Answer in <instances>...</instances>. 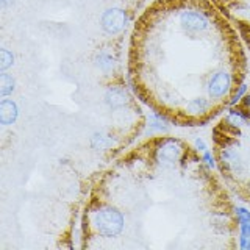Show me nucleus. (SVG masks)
I'll list each match as a JSON object with an SVG mask.
<instances>
[{"label":"nucleus","mask_w":250,"mask_h":250,"mask_svg":"<svg viewBox=\"0 0 250 250\" xmlns=\"http://www.w3.org/2000/svg\"><path fill=\"white\" fill-rule=\"evenodd\" d=\"M92 221L97 231L108 238L117 236L124 229V216L113 207H104L96 211Z\"/></svg>","instance_id":"1"},{"label":"nucleus","mask_w":250,"mask_h":250,"mask_svg":"<svg viewBox=\"0 0 250 250\" xmlns=\"http://www.w3.org/2000/svg\"><path fill=\"white\" fill-rule=\"evenodd\" d=\"M180 25L189 35H200L209 28V18L199 10H185L180 14Z\"/></svg>","instance_id":"2"},{"label":"nucleus","mask_w":250,"mask_h":250,"mask_svg":"<svg viewBox=\"0 0 250 250\" xmlns=\"http://www.w3.org/2000/svg\"><path fill=\"white\" fill-rule=\"evenodd\" d=\"M127 11L122 10V8H108V10L104 11L100 18V27L102 30L105 31L108 35H117L125 28L127 25Z\"/></svg>","instance_id":"3"},{"label":"nucleus","mask_w":250,"mask_h":250,"mask_svg":"<svg viewBox=\"0 0 250 250\" xmlns=\"http://www.w3.org/2000/svg\"><path fill=\"white\" fill-rule=\"evenodd\" d=\"M231 88V77L229 72H216L208 82V94L211 99H222Z\"/></svg>","instance_id":"4"},{"label":"nucleus","mask_w":250,"mask_h":250,"mask_svg":"<svg viewBox=\"0 0 250 250\" xmlns=\"http://www.w3.org/2000/svg\"><path fill=\"white\" fill-rule=\"evenodd\" d=\"M182 153H183L182 143L177 139H167L160 146L158 152H156V158H158L160 163L170 164V163L178 161Z\"/></svg>","instance_id":"5"},{"label":"nucleus","mask_w":250,"mask_h":250,"mask_svg":"<svg viewBox=\"0 0 250 250\" xmlns=\"http://www.w3.org/2000/svg\"><path fill=\"white\" fill-rule=\"evenodd\" d=\"M19 116V108L14 104L13 100L3 97V100L0 102V124L2 125H11L16 122Z\"/></svg>","instance_id":"6"},{"label":"nucleus","mask_w":250,"mask_h":250,"mask_svg":"<svg viewBox=\"0 0 250 250\" xmlns=\"http://www.w3.org/2000/svg\"><path fill=\"white\" fill-rule=\"evenodd\" d=\"M221 160L230 170H233V172H241L242 170L241 156H239V153L236 150H234V148H230V147L222 148V150H221Z\"/></svg>","instance_id":"7"},{"label":"nucleus","mask_w":250,"mask_h":250,"mask_svg":"<svg viewBox=\"0 0 250 250\" xmlns=\"http://www.w3.org/2000/svg\"><path fill=\"white\" fill-rule=\"evenodd\" d=\"M127 92L122 88H109L105 94V104L109 108H121L127 104Z\"/></svg>","instance_id":"8"},{"label":"nucleus","mask_w":250,"mask_h":250,"mask_svg":"<svg viewBox=\"0 0 250 250\" xmlns=\"http://www.w3.org/2000/svg\"><path fill=\"white\" fill-rule=\"evenodd\" d=\"M91 146L96 150H108V148L114 146V139L111 135H108L105 131H97L91 138Z\"/></svg>","instance_id":"9"},{"label":"nucleus","mask_w":250,"mask_h":250,"mask_svg":"<svg viewBox=\"0 0 250 250\" xmlns=\"http://www.w3.org/2000/svg\"><path fill=\"white\" fill-rule=\"evenodd\" d=\"M249 119H250V116L244 109H238V108H231L225 117L227 124L231 125V127H242V125H246L249 122Z\"/></svg>","instance_id":"10"},{"label":"nucleus","mask_w":250,"mask_h":250,"mask_svg":"<svg viewBox=\"0 0 250 250\" xmlns=\"http://www.w3.org/2000/svg\"><path fill=\"white\" fill-rule=\"evenodd\" d=\"M96 66L100 67L102 70H109L114 66V58H113V53L108 52V50H100L96 55Z\"/></svg>","instance_id":"11"},{"label":"nucleus","mask_w":250,"mask_h":250,"mask_svg":"<svg viewBox=\"0 0 250 250\" xmlns=\"http://www.w3.org/2000/svg\"><path fill=\"white\" fill-rule=\"evenodd\" d=\"M208 106H209L208 100L202 99V97H197V99H192V100L188 102L186 111L191 113V114H203L208 109Z\"/></svg>","instance_id":"12"},{"label":"nucleus","mask_w":250,"mask_h":250,"mask_svg":"<svg viewBox=\"0 0 250 250\" xmlns=\"http://www.w3.org/2000/svg\"><path fill=\"white\" fill-rule=\"evenodd\" d=\"M13 91H14V78L10 74L2 72V75H0V96L8 97Z\"/></svg>","instance_id":"13"},{"label":"nucleus","mask_w":250,"mask_h":250,"mask_svg":"<svg viewBox=\"0 0 250 250\" xmlns=\"http://www.w3.org/2000/svg\"><path fill=\"white\" fill-rule=\"evenodd\" d=\"M13 62H14V57L10 50L8 49L0 50V70H2V72H6V70L13 66Z\"/></svg>","instance_id":"14"},{"label":"nucleus","mask_w":250,"mask_h":250,"mask_svg":"<svg viewBox=\"0 0 250 250\" xmlns=\"http://www.w3.org/2000/svg\"><path fill=\"white\" fill-rule=\"evenodd\" d=\"M234 214H236V219H238V224H246V222H250V211L244 207H236L234 208Z\"/></svg>","instance_id":"15"},{"label":"nucleus","mask_w":250,"mask_h":250,"mask_svg":"<svg viewBox=\"0 0 250 250\" xmlns=\"http://www.w3.org/2000/svg\"><path fill=\"white\" fill-rule=\"evenodd\" d=\"M166 119H164L163 116H158V114H152L150 117V127L152 128H156V130H164L166 128Z\"/></svg>","instance_id":"16"},{"label":"nucleus","mask_w":250,"mask_h":250,"mask_svg":"<svg viewBox=\"0 0 250 250\" xmlns=\"http://www.w3.org/2000/svg\"><path fill=\"white\" fill-rule=\"evenodd\" d=\"M246 92H247V84H241L239 86V89L234 92V96H233V99H231V102H230V105L231 106H234V105H238L239 102L242 100V97L246 96Z\"/></svg>","instance_id":"17"},{"label":"nucleus","mask_w":250,"mask_h":250,"mask_svg":"<svg viewBox=\"0 0 250 250\" xmlns=\"http://www.w3.org/2000/svg\"><path fill=\"white\" fill-rule=\"evenodd\" d=\"M239 247L242 250H250V236L244 233H239Z\"/></svg>","instance_id":"18"},{"label":"nucleus","mask_w":250,"mask_h":250,"mask_svg":"<svg viewBox=\"0 0 250 250\" xmlns=\"http://www.w3.org/2000/svg\"><path fill=\"white\" fill-rule=\"evenodd\" d=\"M203 161L207 163V166H208L209 169H214V167H216V160H214V156L211 155L208 150H207V152H203Z\"/></svg>","instance_id":"19"},{"label":"nucleus","mask_w":250,"mask_h":250,"mask_svg":"<svg viewBox=\"0 0 250 250\" xmlns=\"http://www.w3.org/2000/svg\"><path fill=\"white\" fill-rule=\"evenodd\" d=\"M194 146H195V148H197V150H200V152H207L208 150V146H207V143L205 141H203L202 138H197L194 141Z\"/></svg>","instance_id":"20"},{"label":"nucleus","mask_w":250,"mask_h":250,"mask_svg":"<svg viewBox=\"0 0 250 250\" xmlns=\"http://www.w3.org/2000/svg\"><path fill=\"white\" fill-rule=\"evenodd\" d=\"M239 231H241V233H244V234H249V236H250V222L241 224V225H239Z\"/></svg>","instance_id":"21"},{"label":"nucleus","mask_w":250,"mask_h":250,"mask_svg":"<svg viewBox=\"0 0 250 250\" xmlns=\"http://www.w3.org/2000/svg\"><path fill=\"white\" fill-rule=\"evenodd\" d=\"M14 0H0V3H2V8H6L8 5H11Z\"/></svg>","instance_id":"22"}]
</instances>
